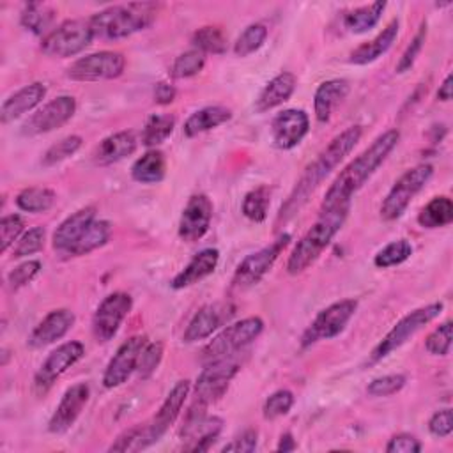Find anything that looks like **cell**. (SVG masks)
<instances>
[{
  "label": "cell",
  "instance_id": "obj_1",
  "mask_svg": "<svg viewBox=\"0 0 453 453\" xmlns=\"http://www.w3.org/2000/svg\"><path fill=\"white\" fill-rule=\"evenodd\" d=\"M363 127L361 126H350L340 134H336L327 147L306 166L299 180L296 182L292 193L288 195L287 202L281 205L278 221H288L294 214L301 211V207L308 202L310 195L320 186V182L345 159L347 154L357 145L361 140Z\"/></svg>",
  "mask_w": 453,
  "mask_h": 453
},
{
  "label": "cell",
  "instance_id": "obj_2",
  "mask_svg": "<svg viewBox=\"0 0 453 453\" xmlns=\"http://www.w3.org/2000/svg\"><path fill=\"white\" fill-rule=\"evenodd\" d=\"M400 140L398 129H388L379 134L368 149H365L356 159H352L333 180L322 200L320 211H329L343 203H350L354 193H357L375 170L384 163Z\"/></svg>",
  "mask_w": 453,
  "mask_h": 453
},
{
  "label": "cell",
  "instance_id": "obj_3",
  "mask_svg": "<svg viewBox=\"0 0 453 453\" xmlns=\"http://www.w3.org/2000/svg\"><path fill=\"white\" fill-rule=\"evenodd\" d=\"M349 209L350 203H343L329 211H320V218L306 230V234L297 241V244L290 251L285 264L288 274H301L311 264L317 262V258L322 255V251L329 246L333 237L345 223Z\"/></svg>",
  "mask_w": 453,
  "mask_h": 453
},
{
  "label": "cell",
  "instance_id": "obj_4",
  "mask_svg": "<svg viewBox=\"0 0 453 453\" xmlns=\"http://www.w3.org/2000/svg\"><path fill=\"white\" fill-rule=\"evenodd\" d=\"M157 16V5L150 2L110 5L88 18L94 37L122 39L145 30Z\"/></svg>",
  "mask_w": 453,
  "mask_h": 453
},
{
  "label": "cell",
  "instance_id": "obj_5",
  "mask_svg": "<svg viewBox=\"0 0 453 453\" xmlns=\"http://www.w3.org/2000/svg\"><path fill=\"white\" fill-rule=\"evenodd\" d=\"M444 304L442 303H432L423 308L412 310L405 317H402L389 331L388 334L375 345V349L370 354L368 363H379L384 357H388L391 352L400 349L411 336H414L419 329H423L426 324H430L434 319H437L442 313Z\"/></svg>",
  "mask_w": 453,
  "mask_h": 453
},
{
  "label": "cell",
  "instance_id": "obj_6",
  "mask_svg": "<svg viewBox=\"0 0 453 453\" xmlns=\"http://www.w3.org/2000/svg\"><path fill=\"white\" fill-rule=\"evenodd\" d=\"M264 329V322L260 317H246L226 326L221 333H218L202 350L203 363H211L219 357H226L237 354L246 345L260 336Z\"/></svg>",
  "mask_w": 453,
  "mask_h": 453
},
{
  "label": "cell",
  "instance_id": "obj_7",
  "mask_svg": "<svg viewBox=\"0 0 453 453\" xmlns=\"http://www.w3.org/2000/svg\"><path fill=\"white\" fill-rule=\"evenodd\" d=\"M94 39L88 19H67L51 28L41 41V51L48 57L67 58L81 53Z\"/></svg>",
  "mask_w": 453,
  "mask_h": 453
},
{
  "label": "cell",
  "instance_id": "obj_8",
  "mask_svg": "<svg viewBox=\"0 0 453 453\" xmlns=\"http://www.w3.org/2000/svg\"><path fill=\"white\" fill-rule=\"evenodd\" d=\"M432 173H434V168H432V165H426V163L409 168L405 173H402L400 179L393 184V188L386 195V198L382 200L380 218L384 221L398 219L409 207L411 200L430 180Z\"/></svg>",
  "mask_w": 453,
  "mask_h": 453
},
{
  "label": "cell",
  "instance_id": "obj_9",
  "mask_svg": "<svg viewBox=\"0 0 453 453\" xmlns=\"http://www.w3.org/2000/svg\"><path fill=\"white\" fill-rule=\"evenodd\" d=\"M239 368H241V361L237 354L205 363V368L200 372L195 382L193 402H198L209 407L211 403L219 400L226 393L230 380L237 375Z\"/></svg>",
  "mask_w": 453,
  "mask_h": 453
},
{
  "label": "cell",
  "instance_id": "obj_10",
  "mask_svg": "<svg viewBox=\"0 0 453 453\" xmlns=\"http://www.w3.org/2000/svg\"><path fill=\"white\" fill-rule=\"evenodd\" d=\"M189 391H191V382L188 379H182V380L175 382V386L170 389V393L166 395L165 402L161 403V407L154 414V418L142 425L140 449H145V448L156 444L168 432V428L179 418Z\"/></svg>",
  "mask_w": 453,
  "mask_h": 453
},
{
  "label": "cell",
  "instance_id": "obj_11",
  "mask_svg": "<svg viewBox=\"0 0 453 453\" xmlns=\"http://www.w3.org/2000/svg\"><path fill=\"white\" fill-rule=\"evenodd\" d=\"M288 241H290V234H281L271 244L244 257L234 273L232 285L241 290L257 285L267 274V271L274 265L280 253L287 248Z\"/></svg>",
  "mask_w": 453,
  "mask_h": 453
},
{
  "label": "cell",
  "instance_id": "obj_12",
  "mask_svg": "<svg viewBox=\"0 0 453 453\" xmlns=\"http://www.w3.org/2000/svg\"><path fill=\"white\" fill-rule=\"evenodd\" d=\"M356 310H357L356 299H342V301L329 304L327 308L319 311V315L313 319V322L306 327V331L301 338V345L306 349V347L317 343L319 340L334 338L336 334H340L345 329V326L349 324V320L352 319Z\"/></svg>",
  "mask_w": 453,
  "mask_h": 453
},
{
  "label": "cell",
  "instance_id": "obj_13",
  "mask_svg": "<svg viewBox=\"0 0 453 453\" xmlns=\"http://www.w3.org/2000/svg\"><path fill=\"white\" fill-rule=\"evenodd\" d=\"M126 58L119 51H97L80 57L67 67V78L74 81L113 80L124 73Z\"/></svg>",
  "mask_w": 453,
  "mask_h": 453
},
{
  "label": "cell",
  "instance_id": "obj_14",
  "mask_svg": "<svg viewBox=\"0 0 453 453\" xmlns=\"http://www.w3.org/2000/svg\"><path fill=\"white\" fill-rule=\"evenodd\" d=\"M133 308V297L126 292L106 296L92 317V334L99 343L110 342L120 329V324Z\"/></svg>",
  "mask_w": 453,
  "mask_h": 453
},
{
  "label": "cell",
  "instance_id": "obj_15",
  "mask_svg": "<svg viewBox=\"0 0 453 453\" xmlns=\"http://www.w3.org/2000/svg\"><path fill=\"white\" fill-rule=\"evenodd\" d=\"M85 356V347L81 342H65L58 345L55 350L48 354V357L42 361L39 370L34 375V389L39 395H44L53 382L67 372L73 365H76Z\"/></svg>",
  "mask_w": 453,
  "mask_h": 453
},
{
  "label": "cell",
  "instance_id": "obj_16",
  "mask_svg": "<svg viewBox=\"0 0 453 453\" xmlns=\"http://www.w3.org/2000/svg\"><path fill=\"white\" fill-rule=\"evenodd\" d=\"M76 111V101L73 96H58L32 113L21 126V133L35 136L62 127Z\"/></svg>",
  "mask_w": 453,
  "mask_h": 453
},
{
  "label": "cell",
  "instance_id": "obj_17",
  "mask_svg": "<svg viewBox=\"0 0 453 453\" xmlns=\"http://www.w3.org/2000/svg\"><path fill=\"white\" fill-rule=\"evenodd\" d=\"M145 345H147L145 334H134L127 338L110 359L103 373V386L108 389L122 386L131 377V373L136 372L138 359Z\"/></svg>",
  "mask_w": 453,
  "mask_h": 453
},
{
  "label": "cell",
  "instance_id": "obj_18",
  "mask_svg": "<svg viewBox=\"0 0 453 453\" xmlns=\"http://www.w3.org/2000/svg\"><path fill=\"white\" fill-rule=\"evenodd\" d=\"M212 219V202L207 195H193L182 209L179 219V237L184 242H195L202 239Z\"/></svg>",
  "mask_w": 453,
  "mask_h": 453
},
{
  "label": "cell",
  "instance_id": "obj_19",
  "mask_svg": "<svg viewBox=\"0 0 453 453\" xmlns=\"http://www.w3.org/2000/svg\"><path fill=\"white\" fill-rule=\"evenodd\" d=\"M310 131V119L304 110L288 108L280 111L271 122V136L278 149L290 150Z\"/></svg>",
  "mask_w": 453,
  "mask_h": 453
},
{
  "label": "cell",
  "instance_id": "obj_20",
  "mask_svg": "<svg viewBox=\"0 0 453 453\" xmlns=\"http://www.w3.org/2000/svg\"><path fill=\"white\" fill-rule=\"evenodd\" d=\"M88 398H90L88 384L78 382V384L67 388L55 409V412L50 418L48 430L51 434H65L74 425V421L80 418L81 411L88 403Z\"/></svg>",
  "mask_w": 453,
  "mask_h": 453
},
{
  "label": "cell",
  "instance_id": "obj_21",
  "mask_svg": "<svg viewBox=\"0 0 453 453\" xmlns=\"http://www.w3.org/2000/svg\"><path fill=\"white\" fill-rule=\"evenodd\" d=\"M232 310L234 308H230L228 304H223V303L202 306L189 320V324L182 334V342L195 343V342L209 338L216 329H219V326L225 320L230 319V315L234 313Z\"/></svg>",
  "mask_w": 453,
  "mask_h": 453
},
{
  "label": "cell",
  "instance_id": "obj_22",
  "mask_svg": "<svg viewBox=\"0 0 453 453\" xmlns=\"http://www.w3.org/2000/svg\"><path fill=\"white\" fill-rule=\"evenodd\" d=\"M74 313L65 308H58L50 311L30 333L28 345L34 349H42L46 345L55 343L57 340L64 338L67 331L74 326Z\"/></svg>",
  "mask_w": 453,
  "mask_h": 453
},
{
  "label": "cell",
  "instance_id": "obj_23",
  "mask_svg": "<svg viewBox=\"0 0 453 453\" xmlns=\"http://www.w3.org/2000/svg\"><path fill=\"white\" fill-rule=\"evenodd\" d=\"M44 96H46V85L41 81L21 87L4 101L0 108L2 124L12 122L21 115L28 113L30 110H34L44 99Z\"/></svg>",
  "mask_w": 453,
  "mask_h": 453
},
{
  "label": "cell",
  "instance_id": "obj_24",
  "mask_svg": "<svg viewBox=\"0 0 453 453\" xmlns=\"http://www.w3.org/2000/svg\"><path fill=\"white\" fill-rule=\"evenodd\" d=\"M96 219V207L87 205L67 216L53 232L51 244L57 251L67 253V250L81 237L87 226Z\"/></svg>",
  "mask_w": 453,
  "mask_h": 453
},
{
  "label": "cell",
  "instance_id": "obj_25",
  "mask_svg": "<svg viewBox=\"0 0 453 453\" xmlns=\"http://www.w3.org/2000/svg\"><path fill=\"white\" fill-rule=\"evenodd\" d=\"M218 262H219V251L216 248H205L198 251L188 262V265L173 276V280L170 281V287L175 290H180L202 281L203 278L214 273V269L218 267Z\"/></svg>",
  "mask_w": 453,
  "mask_h": 453
},
{
  "label": "cell",
  "instance_id": "obj_26",
  "mask_svg": "<svg viewBox=\"0 0 453 453\" xmlns=\"http://www.w3.org/2000/svg\"><path fill=\"white\" fill-rule=\"evenodd\" d=\"M138 140L133 131H119L101 140V143L96 147L92 157L96 165L106 166L113 165L127 156H131L136 150Z\"/></svg>",
  "mask_w": 453,
  "mask_h": 453
},
{
  "label": "cell",
  "instance_id": "obj_27",
  "mask_svg": "<svg viewBox=\"0 0 453 453\" xmlns=\"http://www.w3.org/2000/svg\"><path fill=\"white\" fill-rule=\"evenodd\" d=\"M350 85L343 78H333L322 81L313 96V111L319 122H327L333 110L347 97Z\"/></svg>",
  "mask_w": 453,
  "mask_h": 453
},
{
  "label": "cell",
  "instance_id": "obj_28",
  "mask_svg": "<svg viewBox=\"0 0 453 453\" xmlns=\"http://www.w3.org/2000/svg\"><path fill=\"white\" fill-rule=\"evenodd\" d=\"M398 28H400V21L395 18L391 19L386 28H382V32L379 35H375L372 41H366L363 44H359L349 57L350 64L356 65H366L373 60H377L379 57H382L396 41L398 37Z\"/></svg>",
  "mask_w": 453,
  "mask_h": 453
},
{
  "label": "cell",
  "instance_id": "obj_29",
  "mask_svg": "<svg viewBox=\"0 0 453 453\" xmlns=\"http://www.w3.org/2000/svg\"><path fill=\"white\" fill-rule=\"evenodd\" d=\"M296 83L297 80L292 73L276 74L273 80L267 81V85L262 88V92L255 99V111L264 113L288 101L296 90Z\"/></svg>",
  "mask_w": 453,
  "mask_h": 453
},
{
  "label": "cell",
  "instance_id": "obj_30",
  "mask_svg": "<svg viewBox=\"0 0 453 453\" xmlns=\"http://www.w3.org/2000/svg\"><path fill=\"white\" fill-rule=\"evenodd\" d=\"M232 119V110L226 108V106H205V108H200L196 110L195 113H191L186 122H184V134L193 138L200 133H205L209 129H214L225 122H228Z\"/></svg>",
  "mask_w": 453,
  "mask_h": 453
},
{
  "label": "cell",
  "instance_id": "obj_31",
  "mask_svg": "<svg viewBox=\"0 0 453 453\" xmlns=\"http://www.w3.org/2000/svg\"><path fill=\"white\" fill-rule=\"evenodd\" d=\"M166 159L161 150H147L131 166V177L142 184H156L165 179Z\"/></svg>",
  "mask_w": 453,
  "mask_h": 453
},
{
  "label": "cell",
  "instance_id": "obj_32",
  "mask_svg": "<svg viewBox=\"0 0 453 453\" xmlns=\"http://www.w3.org/2000/svg\"><path fill=\"white\" fill-rule=\"evenodd\" d=\"M111 234V225L106 219H94L87 230L81 234V237L67 250L65 255L71 257H80V255H87L101 246H104L110 239Z\"/></svg>",
  "mask_w": 453,
  "mask_h": 453
},
{
  "label": "cell",
  "instance_id": "obj_33",
  "mask_svg": "<svg viewBox=\"0 0 453 453\" xmlns=\"http://www.w3.org/2000/svg\"><path fill=\"white\" fill-rule=\"evenodd\" d=\"M53 9L46 4H39V2H30L25 4L21 14H19V23L23 28H27L28 32H32L34 35H48L51 30V23H53Z\"/></svg>",
  "mask_w": 453,
  "mask_h": 453
},
{
  "label": "cell",
  "instance_id": "obj_34",
  "mask_svg": "<svg viewBox=\"0 0 453 453\" xmlns=\"http://www.w3.org/2000/svg\"><path fill=\"white\" fill-rule=\"evenodd\" d=\"M453 221V202L448 196H434L418 214L423 228H441Z\"/></svg>",
  "mask_w": 453,
  "mask_h": 453
},
{
  "label": "cell",
  "instance_id": "obj_35",
  "mask_svg": "<svg viewBox=\"0 0 453 453\" xmlns=\"http://www.w3.org/2000/svg\"><path fill=\"white\" fill-rule=\"evenodd\" d=\"M384 9H386V2H373L370 5L352 9L343 16V25L354 34L368 32L379 23Z\"/></svg>",
  "mask_w": 453,
  "mask_h": 453
},
{
  "label": "cell",
  "instance_id": "obj_36",
  "mask_svg": "<svg viewBox=\"0 0 453 453\" xmlns=\"http://www.w3.org/2000/svg\"><path fill=\"white\" fill-rule=\"evenodd\" d=\"M175 127V117L170 113H154L147 119L142 131V143L145 147H156L163 143Z\"/></svg>",
  "mask_w": 453,
  "mask_h": 453
},
{
  "label": "cell",
  "instance_id": "obj_37",
  "mask_svg": "<svg viewBox=\"0 0 453 453\" xmlns=\"http://www.w3.org/2000/svg\"><path fill=\"white\" fill-rule=\"evenodd\" d=\"M55 193L48 188H25L16 195V205L25 212H46L55 203Z\"/></svg>",
  "mask_w": 453,
  "mask_h": 453
},
{
  "label": "cell",
  "instance_id": "obj_38",
  "mask_svg": "<svg viewBox=\"0 0 453 453\" xmlns=\"http://www.w3.org/2000/svg\"><path fill=\"white\" fill-rule=\"evenodd\" d=\"M223 421L219 418H205L202 421V425L188 437L189 444L184 446V449L188 451H207L211 449V446L216 442L219 432H221Z\"/></svg>",
  "mask_w": 453,
  "mask_h": 453
},
{
  "label": "cell",
  "instance_id": "obj_39",
  "mask_svg": "<svg viewBox=\"0 0 453 453\" xmlns=\"http://www.w3.org/2000/svg\"><path fill=\"white\" fill-rule=\"evenodd\" d=\"M269 203H271L269 188L258 186V188L251 189L250 193H246V196L242 200V214L255 223H262L267 218Z\"/></svg>",
  "mask_w": 453,
  "mask_h": 453
},
{
  "label": "cell",
  "instance_id": "obj_40",
  "mask_svg": "<svg viewBox=\"0 0 453 453\" xmlns=\"http://www.w3.org/2000/svg\"><path fill=\"white\" fill-rule=\"evenodd\" d=\"M411 255H412V244L407 239H396L377 251V255L373 257V264L379 269H388V267L403 264Z\"/></svg>",
  "mask_w": 453,
  "mask_h": 453
},
{
  "label": "cell",
  "instance_id": "obj_41",
  "mask_svg": "<svg viewBox=\"0 0 453 453\" xmlns=\"http://www.w3.org/2000/svg\"><path fill=\"white\" fill-rule=\"evenodd\" d=\"M191 42L195 44L196 50H200L203 55L205 53H214V55H221L226 51V35L223 34L221 28L218 27H202L198 28L193 37Z\"/></svg>",
  "mask_w": 453,
  "mask_h": 453
},
{
  "label": "cell",
  "instance_id": "obj_42",
  "mask_svg": "<svg viewBox=\"0 0 453 453\" xmlns=\"http://www.w3.org/2000/svg\"><path fill=\"white\" fill-rule=\"evenodd\" d=\"M265 37H267L265 25L251 23L241 32V35L234 42V53L237 57H248L265 42Z\"/></svg>",
  "mask_w": 453,
  "mask_h": 453
},
{
  "label": "cell",
  "instance_id": "obj_43",
  "mask_svg": "<svg viewBox=\"0 0 453 453\" xmlns=\"http://www.w3.org/2000/svg\"><path fill=\"white\" fill-rule=\"evenodd\" d=\"M203 64H205V55L200 50H196V48L188 50L173 60V64L170 67V76L179 78V80L191 78L203 69Z\"/></svg>",
  "mask_w": 453,
  "mask_h": 453
},
{
  "label": "cell",
  "instance_id": "obj_44",
  "mask_svg": "<svg viewBox=\"0 0 453 453\" xmlns=\"http://www.w3.org/2000/svg\"><path fill=\"white\" fill-rule=\"evenodd\" d=\"M81 143H83V140H81V136H78V134L65 136V138L58 140L57 143H53V145L42 154L41 163H42L44 166H55V165L65 161L67 157H71L73 154H76L78 149L81 147Z\"/></svg>",
  "mask_w": 453,
  "mask_h": 453
},
{
  "label": "cell",
  "instance_id": "obj_45",
  "mask_svg": "<svg viewBox=\"0 0 453 453\" xmlns=\"http://www.w3.org/2000/svg\"><path fill=\"white\" fill-rule=\"evenodd\" d=\"M44 237L46 230L42 226H32L16 241V246L12 248V257L21 258L41 251L44 246Z\"/></svg>",
  "mask_w": 453,
  "mask_h": 453
},
{
  "label": "cell",
  "instance_id": "obj_46",
  "mask_svg": "<svg viewBox=\"0 0 453 453\" xmlns=\"http://www.w3.org/2000/svg\"><path fill=\"white\" fill-rule=\"evenodd\" d=\"M294 405V395L288 389H278L271 393L262 407L265 419H276L280 416H285Z\"/></svg>",
  "mask_w": 453,
  "mask_h": 453
},
{
  "label": "cell",
  "instance_id": "obj_47",
  "mask_svg": "<svg viewBox=\"0 0 453 453\" xmlns=\"http://www.w3.org/2000/svg\"><path fill=\"white\" fill-rule=\"evenodd\" d=\"M163 359V343L161 342H147V345L143 347L140 359H138V377L140 379H149L159 366Z\"/></svg>",
  "mask_w": 453,
  "mask_h": 453
},
{
  "label": "cell",
  "instance_id": "obj_48",
  "mask_svg": "<svg viewBox=\"0 0 453 453\" xmlns=\"http://www.w3.org/2000/svg\"><path fill=\"white\" fill-rule=\"evenodd\" d=\"M425 349L432 356H446L451 349V320L437 326L425 340Z\"/></svg>",
  "mask_w": 453,
  "mask_h": 453
},
{
  "label": "cell",
  "instance_id": "obj_49",
  "mask_svg": "<svg viewBox=\"0 0 453 453\" xmlns=\"http://www.w3.org/2000/svg\"><path fill=\"white\" fill-rule=\"evenodd\" d=\"M25 221L19 214H9V216H4L2 221H0V250L2 253H5L12 244L14 241H18L25 232Z\"/></svg>",
  "mask_w": 453,
  "mask_h": 453
},
{
  "label": "cell",
  "instance_id": "obj_50",
  "mask_svg": "<svg viewBox=\"0 0 453 453\" xmlns=\"http://www.w3.org/2000/svg\"><path fill=\"white\" fill-rule=\"evenodd\" d=\"M407 379L405 375L402 373H391V375H382V377H377L373 379L368 388H366V393L370 396H389V395H395L398 393L403 386H405Z\"/></svg>",
  "mask_w": 453,
  "mask_h": 453
},
{
  "label": "cell",
  "instance_id": "obj_51",
  "mask_svg": "<svg viewBox=\"0 0 453 453\" xmlns=\"http://www.w3.org/2000/svg\"><path fill=\"white\" fill-rule=\"evenodd\" d=\"M425 39H426V21L421 23V27L418 28L416 35L412 37V41L407 44L405 51L402 53V57H400V60H398V64H396V73H405V71H409V69L414 65L418 55H419L421 50H423Z\"/></svg>",
  "mask_w": 453,
  "mask_h": 453
},
{
  "label": "cell",
  "instance_id": "obj_52",
  "mask_svg": "<svg viewBox=\"0 0 453 453\" xmlns=\"http://www.w3.org/2000/svg\"><path fill=\"white\" fill-rule=\"evenodd\" d=\"M41 271V262L39 260H27L16 265L9 274H7V283L11 288L18 290L25 285H28Z\"/></svg>",
  "mask_w": 453,
  "mask_h": 453
},
{
  "label": "cell",
  "instance_id": "obj_53",
  "mask_svg": "<svg viewBox=\"0 0 453 453\" xmlns=\"http://www.w3.org/2000/svg\"><path fill=\"white\" fill-rule=\"evenodd\" d=\"M386 451L388 453H419L421 442L412 434L402 432L389 439V442L386 444Z\"/></svg>",
  "mask_w": 453,
  "mask_h": 453
},
{
  "label": "cell",
  "instance_id": "obj_54",
  "mask_svg": "<svg viewBox=\"0 0 453 453\" xmlns=\"http://www.w3.org/2000/svg\"><path fill=\"white\" fill-rule=\"evenodd\" d=\"M428 430L435 437H448L453 430V416L451 409H441L432 414L428 419Z\"/></svg>",
  "mask_w": 453,
  "mask_h": 453
},
{
  "label": "cell",
  "instance_id": "obj_55",
  "mask_svg": "<svg viewBox=\"0 0 453 453\" xmlns=\"http://www.w3.org/2000/svg\"><path fill=\"white\" fill-rule=\"evenodd\" d=\"M257 441H258V432L255 428H246L244 432H241V435H237L235 439H232V442H228L223 451H235V453H251L257 448Z\"/></svg>",
  "mask_w": 453,
  "mask_h": 453
},
{
  "label": "cell",
  "instance_id": "obj_56",
  "mask_svg": "<svg viewBox=\"0 0 453 453\" xmlns=\"http://www.w3.org/2000/svg\"><path fill=\"white\" fill-rule=\"evenodd\" d=\"M175 87L166 81H159L154 85V101L157 104H170L175 99Z\"/></svg>",
  "mask_w": 453,
  "mask_h": 453
},
{
  "label": "cell",
  "instance_id": "obj_57",
  "mask_svg": "<svg viewBox=\"0 0 453 453\" xmlns=\"http://www.w3.org/2000/svg\"><path fill=\"white\" fill-rule=\"evenodd\" d=\"M451 81H453V78H451V74H448L446 78H444V81L439 85V90H437V99H441V101H449L451 99Z\"/></svg>",
  "mask_w": 453,
  "mask_h": 453
},
{
  "label": "cell",
  "instance_id": "obj_58",
  "mask_svg": "<svg viewBox=\"0 0 453 453\" xmlns=\"http://www.w3.org/2000/svg\"><path fill=\"white\" fill-rule=\"evenodd\" d=\"M296 448H297V444H296L292 434L287 432V434H283V435L280 437V442H278V446H276V451L287 453V451H294Z\"/></svg>",
  "mask_w": 453,
  "mask_h": 453
}]
</instances>
